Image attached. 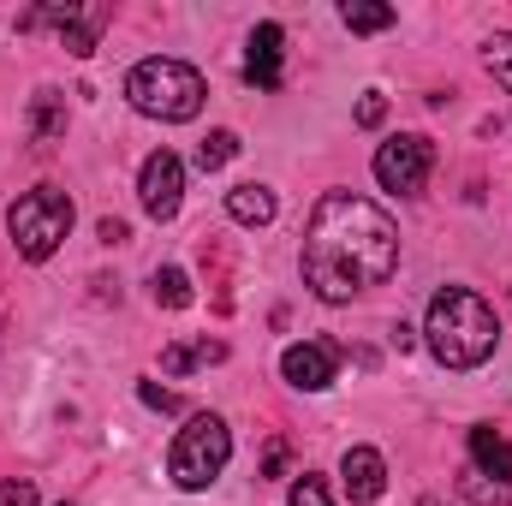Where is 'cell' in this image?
I'll list each match as a JSON object with an SVG mask.
<instances>
[{"label": "cell", "instance_id": "6da1fadb", "mask_svg": "<svg viewBox=\"0 0 512 506\" xmlns=\"http://www.w3.org/2000/svg\"><path fill=\"white\" fill-rule=\"evenodd\" d=\"M298 268H304V286L322 304H352L358 292L382 286L387 274L399 268V227L387 221V209H376L370 197L328 191L310 209Z\"/></svg>", "mask_w": 512, "mask_h": 506}, {"label": "cell", "instance_id": "7a4b0ae2", "mask_svg": "<svg viewBox=\"0 0 512 506\" xmlns=\"http://www.w3.org/2000/svg\"><path fill=\"white\" fill-rule=\"evenodd\" d=\"M423 334H429L435 364H447V370H477V364H489V358H495V340H501L495 310H489L471 286H441V292L429 298Z\"/></svg>", "mask_w": 512, "mask_h": 506}, {"label": "cell", "instance_id": "3957f363", "mask_svg": "<svg viewBox=\"0 0 512 506\" xmlns=\"http://www.w3.org/2000/svg\"><path fill=\"white\" fill-rule=\"evenodd\" d=\"M203 96H209L203 72L185 66V60H167V54L137 60V66L126 72V102L137 108V114L161 120V126H185V120H197V114H203Z\"/></svg>", "mask_w": 512, "mask_h": 506}, {"label": "cell", "instance_id": "277c9868", "mask_svg": "<svg viewBox=\"0 0 512 506\" xmlns=\"http://www.w3.org/2000/svg\"><path fill=\"white\" fill-rule=\"evenodd\" d=\"M227 459H233V429H227L215 411H197V417L173 435V447H167V477H173L185 495H197V489H209V483L227 471Z\"/></svg>", "mask_w": 512, "mask_h": 506}, {"label": "cell", "instance_id": "5b68a950", "mask_svg": "<svg viewBox=\"0 0 512 506\" xmlns=\"http://www.w3.org/2000/svg\"><path fill=\"white\" fill-rule=\"evenodd\" d=\"M6 233H12V245H18L24 262H48V256L66 245V233H72V197L54 191V185L24 191L6 209Z\"/></svg>", "mask_w": 512, "mask_h": 506}, {"label": "cell", "instance_id": "8992f818", "mask_svg": "<svg viewBox=\"0 0 512 506\" xmlns=\"http://www.w3.org/2000/svg\"><path fill=\"white\" fill-rule=\"evenodd\" d=\"M429 173H435V143H429L423 131H399V137H387L382 149H376V179H382V191L417 197V191L429 185Z\"/></svg>", "mask_w": 512, "mask_h": 506}, {"label": "cell", "instance_id": "52a82bcc", "mask_svg": "<svg viewBox=\"0 0 512 506\" xmlns=\"http://www.w3.org/2000/svg\"><path fill=\"white\" fill-rule=\"evenodd\" d=\"M42 24H54L60 30V42L84 60V54H96V42H102V30H108V6H36V12H24L18 18V30H42Z\"/></svg>", "mask_w": 512, "mask_h": 506}, {"label": "cell", "instance_id": "ba28073f", "mask_svg": "<svg viewBox=\"0 0 512 506\" xmlns=\"http://www.w3.org/2000/svg\"><path fill=\"white\" fill-rule=\"evenodd\" d=\"M137 197H143V209H149L155 221H173L179 203H185V161H179L173 149H155V155L143 161V173H137Z\"/></svg>", "mask_w": 512, "mask_h": 506}, {"label": "cell", "instance_id": "9c48e42d", "mask_svg": "<svg viewBox=\"0 0 512 506\" xmlns=\"http://www.w3.org/2000/svg\"><path fill=\"white\" fill-rule=\"evenodd\" d=\"M280 376L292 387H304V393H322L340 376V346L334 340H298V346L280 352Z\"/></svg>", "mask_w": 512, "mask_h": 506}, {"label": "cell", "instance_id": "30bf717a", "mask_svg": "<svg viewBox=\"0 0 512 506\" xmlns=\"http://www.w3.org/2000/svg\"><path fill=\"white\" fill-rule=\"evenodd\" d=\"M340 483H346L352 506H376L387 495V459L376 447H352V453L340 459Z\"/></svg>", "mask_w": 512, "mask_h": 506}, {"label": "cell", "instance_id": "8fae6325", "mask_svg": "<svg viewBox=\"0 0 512 506\" xmlns=\"http://www.w3.org/2000/svg\"><path fill=\"white\" fill-rule=\"evenodd\" d=\"M280 54H286V30L280 24H256L251 48H245V78L256 90H280Z\"/></svg>", "mask_w": 512, "mask_h": 506}, {"label": "cell", "instance_id": "7c38bea8", "mask_svg": "<svg viewBox=\"0 0 512 506\" xmlns=\"http://www.w3.org/2000/svg\"><path fill=\"white\" fill-rule=\"evenodd\" d=\"M471 465H477V477L512 483V441L495 423H477V429H471Z\"/></svg>", "mask_w": 512, "mask_h": 506}, {"label": "cell", "instance_id": "4fadbf2b", "mask_svg": "<svg viewBox=\"0 0 512 506\" xmlns=\"http://www.w3.org/2000/svg\"><path fill=\"white\" fill-rule=\"evenodd\" d=\"M227 215H233L239 227H268V221H274V191H268V185H233V191H227Z\"/></svg>", "mask_w": 512, "mask_h": 506}, {"label": "cell", "instance_id": "5bb4252c", "mask_svg": "<svg viewBox=\"0 0 512 506\" xmlns=\"http://www.w3.org/2000/svg\"><path fill=\"white\" fill-rule=\"evenodd\" d=\"M221 358H227L221 340H185V346H167V352H161V370H167V376H185V370H197V364H221Z\"/></svg>", "mask_w": 512, "mask_h": 506}, {"label": "cell", "instance_id": "9a60e30c", "mask_svg": "<svg viewBox=\"0 0 512 506\" xmlns=\"http://www.w3.org/2000/svg\"><path fill=\"white\" fill-rule=\"evenodd\" d=\"M30 126L36 137L48 143V137H66V108H60V90H36V102H30Z\"/></svg>", "mask_w": 512, "mask_h": 506}, {"label": "cell", "instance_id": "2e32d148", "mask_svg": "<svg viewBox=\"0 0 512 506\" xmlns=\"http://www.w3.org/2000/svg\"><path fill=\"white\" fill-rule=\"evenodd\" d=\"M191 274L185 268H155V304L161 310H191Z\"/></svg>", "mask_w": 512, "mask_h": 506}, {"label": "cell", "instance_id": "e0dca14e", "mask_svg": "<svg viewBox=\"0 0 512 506\" xmlns=\"http://www.w3.org/2000/svg\"><path fill=\"white\" fill-rule=\"evenodd\" d=\"M340 18H346V30H352V36H376V30H387V24H393V6H370V0H352V6L340 12Z\"/></svg>", "mask_w": 512, "mask_h": 506}, {"label": "cell", "instance_id": "ac0fdd59", "mask_svg": "<svg viewBox=\"0 0 512 506\" xmlns=\"http://www.w3.org/2000/svg\"><path fill=\"white\" fill-rule=\"evenodd\" d=\"M233 155H239V137H233V131H209V137L197 143V167H203V173H221Z\"/></svg>", "mask_w": 512, "mask_h": 506}, {"label": "cell", "instance_id": "d6986e66", "mask_svg": "<svg viewBox=\"0 0 512 506\" xmlns=\"http://www.w3.org/2000/svg\"><path fill=\"white\" fill-rule=\"evenodd\" d=\"M483 66L495 72V84H501V90H512V30H501V36H489V42H483Z\"/></svg>", "mask_w": 512, "mask_h": 506}, {"label": "cell", "instance_id": "ffe728a7", "mask_svg": "<svg viewBox=\"0 0 512 506\" xmlns=\"http://www.w3.org/2000/svg\"><path fill=\"white\" fill-rule=\"evenodd\" d=\"M465 495L477 506H512V483H489V477L471 471V477H465Z\"/></svg>", "mask_w": 512, "mask_h": 506}, {"label": "cell", "instance_id": "44dd1931", "mask_svg": "<svg viewBox=\"0 0 512 506\" xmlns=\"http://www.w3.org/2000/svg\"><path fill=\"white\" fill-rule=\"evenodd\" d=\"M292 506H334L328 501V483L322 477H298L292 483Z\"/></svg>", "mask_w": 512, "mask_h": 506}, {"label": "cell", "instance_id": "7402d4cb", "mask_svg": "<svg viewBox=\"0 0 512 506\" xmlns=\"http://www.w3.org/2000/svg\"><path fill=\"white\" fill-rule=\"evenodd\" d=\"M0 506H36V483L30 477H6L0 483Z\"/></svg>", "mask_w": 512, "mask_h": 506}, {"label": "cell", "instance_id": "603a6c76", "mask_svg": "<svg viewBox=\"0 0 512 506\" xmlns=\"http://www.w3.org/2000/svg\"><path fill=\"white\" fill-rule=\"evenodd\" d=\"M382 120H387V102H382V96H376V90H370V96L358 102V126H364V131H376V126H382Z\"/></svg>", "mask_w": 512, "mask_h": 506}, {"label": "cell", "instance_id": "cb8c5ba5", "mask_svg": "<svg viewBox=\"0 0 512 506\" xmlns=\"http://www.w3.org/2000/svg\"><path fill=\"white\" fill-rule=\"evenodd\" d=\"M137 393H143V405H149V411H179V399H173L167 387H155V381H143Z\"/></svg>", "mask_w": 512, "mask_h": 506}, {"label": "cell", "instance_id": "d4e9b609", "mask_svg": "<svg viewBox=\"0 0 512 506\" xmlns=\"http://www.w3.org/2000/svg\"><path fill=\"white\" fill-rule=\"evenodd\" d=\"M262 477H286V441H268V453H262Z\"/></svg>", "mask_w": 512, "mask_h": 506}, {"label": "cell", "instance_id": "484cf974", "mask_svg": "<svg viewBox=\"0 0 512 506\" xmlns=\"http://www.w3.org/2000/svg\"><path fill=\"white\" fill-rule=\"evenodd\" d=\"M102 245H126V221L108 215V221H102Z\"/></svg>", "mask_w": 512, "mask_h": 506}, {"label": "cell", "instance_id": "4316f807", "mask_svg": "<svg viewBox=\"0 0 512 506\" xmlns=\"http://www.w3.org/2000/svg\"><path fill=\"white\" fill-rule=\"evenodd\" d=\"M423 506H441V501H435V495H429V501H423Z\"/></svg>", "mask_w": 512, "mask_h": 506}, {"label": "cell", "instance_id": "83f0119b", "mask_svg": "<svg viewBox=\"0 0 512 506\" xmlns=\"http://www.w3.org/2000/svg\"><path fill=\"white\" fill-rule=\"evenodd\" d=\"M60 506H72V501H60Z\"/></svg>", "mask_w": 512, "mask_h": 506}]
</instances>
